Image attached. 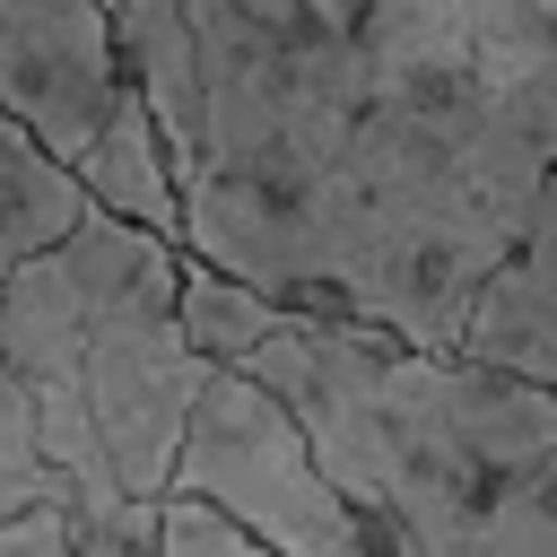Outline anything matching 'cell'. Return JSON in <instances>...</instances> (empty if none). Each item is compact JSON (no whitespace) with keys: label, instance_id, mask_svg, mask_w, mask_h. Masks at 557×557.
Instances as JSON below:
<instances>
[{"label":"cell","instance_id":"cell-1","mask_svg":"<svg viewBox=\"0 0 557 557\" xmlns=\"http://www.w3.org/2000/svg\"><path fill=\"white\" fill-rule=\"evenodd\" d=\"M157 113L174 244L287 313L453 348L548 139L505 113L461 0H174Z\"/></svg>","mask_w":557,"mask_h":557},{"label":"cell","instance_id":"cell-2","mask_svg":"<svg viewBox=\"0 0 557 557\" xmlns=\"http://www.w3.org/2000/svg\"><path fill=\"white\" fill-rule=\"evenodd\" d=\"M244 374L278 392L366 557H557L548 383L331 313H278Z\"/></svg>","mask_w":557,"mask_h":557},{"label":"cell","instance_id":"cell-3","mask_svg":"<svg viewBox=\"0 0 557 557\" xmlns=\"http://www.w3.org/2000/svg\"><path fill=\"white\" fill-rule=\"evenodd\" d=\"M174 270L183 244L104 209L0 270V374L17 383L96 557L148 548L191 392L209 374L174 322Z\"/></svg>","mask_w":557,"mask_h":557},{"label":"cell","instance_id":"cell-4","mask_svg":"<svg viewBox=\"0 0 557 557\" xmlns=\"http://www.w3.org/2000/svg\"><path fill=\"white\" fill-rule=\"evenodd\" d=\"M0 113L87 191V209L174 244V174L104 0H0Z\"/></svg>","mask_w":557,"mask_h":557},{"label":"cell","instance_id":"cell-5","mask_svg":"<svg viewBox=\"0 0 557 557\" xmlns=\"http://www.w3.org/2000/svg\"><path fill=\"white\" fill-rule=\"evenodd\" d=\"M165 496H191L209 513H226L235 531H252L278 557H366L339 487L322 479L313 444L296 435V418L278 409L270 383H252L244 366H209L165 470Z\"/></svg>","mask_w":557,"mask_h":557},{"label":"cell","instance_id":"cell-6","mask_svg":"<svg viewBox=\"0 0 557 557\" xmlns=\"http://www.w3.org/2000/svg\"><path fill=\"white\" fill-rule=\"evenodd\" d=\"M453 348L557 392V148H548V165H540V183H531V200H522L513 244H505L496 270L479 278Z\"/></svg>","mask_w":557,"mask_h":557},{"label":"cell","instance_id":"cell-7","mask_svg":"<svg viewBox=\"0 0 557 557\" xmlns=\"http://www.w3.org/2000/svg\"><path fill=\"white\" fill-rule=\"evenodd\" d=\"M461 17L505 113L557 148V0H461Z\"/></svg>","mask_w":557,"mask_h":557},{"label":"cell","instance_id":"cell-8","mask_svg":"<svg viewBox=\"0 0 557 557\" xmlns=\"http://www.w3.org/2000/svg\"><path fill=\"white\" fill-rule=\"evenodd\" d=\"M78 218H87V191L0 113V270H17L26 252L61 244Z\"/></svg>","mask_w":557,"mask_h":557},{"label":"cell","instance_id":"cell-9","mask_svg":"<svg viewBox=\"0 0 557 557\" xmlns=\"http://www.w3.org/2000/svg\"><path fill=\"white\" fill-rule=\"evenodd\" d=\"M278 313L287 305H270L261 287H244V278H226V270H209V261L183 252V270H174V322H183V339H191L200 366H244L270 339Z\"/></svg>","mask_w":557,"mask_h":557},{"label":"cell","instance_id":"cell-10","mask_svg":"<svg viewBox=\"0 0 557 557\" xmlns=\"http://www.w3.org/2000/svg\"><path fill=\"white\" fill-rule=\"evenodd\" d=\"M26 505H61V513H70V487H61V470L44 461L17 383L0 374V513H26Z\"/></svg>","mask_w":557,"mask_h":557},{"label":"cell","instance_id":"cell-11","mask_svg":"<svg viewBox=\"0 0 557 557\" xmlns=\"http://www.w3.org/2000/svg\"><path fill=\"white\" fill-rule=\"evenodd\" d=\"M148 557H278V548H261L252 531H235L226 513H209V505H191V496H157Z\"/></svg>","mask_w":557,"mask_h":557},{"label":"cell","instance_id":"cell-12","mask_svg":"<svg viewBox=\"0 0 557 557\" xmlns=\"http://www.w3.org/2000/svg\"><path fill=\"white\" fill-rule=\"evenodd\" d=\"M0 557H96V548L61 505H26V513H0Z\"/></svg>","mask_w":557,"mask_h":557},{"label":"cell","instance_id":"cell-13","mask_svg":"<svg viewBox=\"0 0 557 557\" xmlns=\"http://www.w3.org/2000/svg\"><path fill=\"white\" fill-rule=\"evenodd\" d=\"M104 557H148V548H104Z\"/></svg>","mask_w":557,"mask_h":557}]
</instances>
